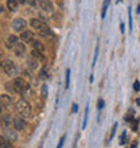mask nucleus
Wrapping results in <instances>:
<instances>
[{
    "mask_svg": "<svg viewBox=\"0 0 140 148\" xmlns=\"http://www.w3.org/2000/svg\"><path fill=\"white\" fill-rule=\"evenodd\" d=\"M71 112H73V113H77L78 112V105H77V104H73V106H71Z\"/></svg>",
    "mask_w": 140,
    "mask_h": 148,
    "instance_id": "72a5a7b5",
    "label": "nucleus"
},
{
    "mask_svg": "<svg viewBox=\"0 0 140 148\" xmlns=\"http://www.w3.org/2000/svg\"><path fill=\"white\" fill-rule=\"evenodd\" d=\"M3 136L10 140L11 143H15L18 140V133H16V129H10L8 127H3Z\"/></svg>",
    "mask_w": 140,
    "mask_h": 148,
    "instance_id": "0eeeda50",
    "label": "nucleus"
},
{
    "mask_svg": "<svg viewBox=\"0 0 140 148\" xmlns=\"http://www.w3.org/2000/svg\"><path fill=\"white\" fill-rule=\"evenodd\" d=\"M39 7L43 12H46L47 15H53L54 14V5L50 0H39Z\"/></svg>",
    "mask_w": 140,
    "mask_h": 148,
    "instance_id": "20e7f679",
    "label": "nucleus"
},
{
    "mask_svg": "<svg viewBox=\"0 0 140 148\" xmlns=\"http://www.w3.org/2000/svg\"><path fill=\"white\" fill-rule=\"evenodd\" d=\"M1 70L7 74V75L14 77V78H16V75L19 74V69H18V66L12 62L11 59H3L1 61Z\"/></svg>",
    "mask_w": 140,
    "mask_h": 148,
    "instance_id": "f03ea898",
    "label": "nucleus"
},
{
    "mask_svg": "<svg viewBox=\"0 0 140 148\" xmlns=\"http://www.w3.org/2000/svg\"><path fill=\"white\" fill-rule=\"evenodd\" d=\"M116 129H117V123H115L112 127V131H110V139H113V136L116 135Z\"/></svg>",
    "mask_w": 140,
    "mask_h": 148,
    "instance_id": "7c9ffc66",
    "label": "nucleus"
},
{
    "mask_svg": "<svg viewBox=\"0 0 140 148\" xmlns=\"http://www.w3.org/2000/svg\"><path fill=\"white\" fill-rule=\"evenodd\" d=\"M98 51H100V47H98V45H97V46H96V50H94V58H93V65H92V66H94V65H96V62H97Z\"/></svg>",
    "mask_w": 140,
    "mask_h": 148,
    "instance_id": "a878e982",
    "label": "nucleus"
},
{
    "mask_svg": "<svg viewBox=\"0 0 140 148\" xmlns=\"http://www.w3.org/2000/svg\"><path fill=\"white\" fill-rule=\"evenodd\" d=\"M12 84V90H14V93H18V94H22V90H23L24 85H26V82H24L23 78L20 77H16L14 81L11 82Z\"/></svg>",
    "mask_w": 140,
    "mask_h": 148,
    "instance_id": "423d86ee",
    "label": "nucleus"
},
{
    "mask_svg": "<svg viewBox=\"0 0 140 148\" xmlns=\"http://www.w3.org/2000/svg\"><path fill=\"white\" fill-rule=\"evenodd\" d=\"M125 139H127V132H125V131H124V132L121 133V137H120V145L125 144V141H127V140H125Z\"/></svg>",
    "mask_w": 140,
    "mask_h": 148,
    "instance_id": "cd10ccee",
    "label": "nucleus"
},
{
    "mask_svg": "<svg viewBox=\"0 0 140 148\" xmlns=\"http://www.w3.org/2000/svg\"><path fill=\"white\" fill-rule=\"evenodd\" d=\"M16 110L19 112L20 116L26 117V119H28V117L32 116L31 104H30L26 98H20V100H18V102H16Z\"/></svg>",
    "mask_w": 140,
    "mask_h": 148,
    "instance_id": "f257e3e1",
    "label": "nucleus"
},
{
    "mask_svg": "<svg viewBox=\"0 0 140 148\" xmlns=\"http://www.w3.org/2000/svg\"><path fill=\"white\" fill-rule=\"evenodd\" d=\"M109 3H110V0H104V5H102V10H101V18L104 19L105 15H106V10L109 7Z\"/></svg>",
    "mask_w": 140,
    "mask_h": 148,
    "instance_id": "412c9836",
    "label": "nucleus"
},
{
    "mask_svg": "<svg viewBox=\"0 0 140 148\" xmlns=\"http://www.w3.org/2000/svg\"><path fill=\"white\" fill-rule=\"evenodd\" d=\"M14 53H15L16 57H19L22 58L24 54H26V46H24V43H18L15 47H14Z\"/></svg>",
    "mask_w": 140,
    "mask_h": 148,
    "instance_id": "9b49d317",
    "label": "nucleus"
},
{
    "mask_svg": "<svg viewBox=\"0 0 140 148\" xmlns=\"http://www.w3.org/2000/svg\"><path fill=\"white\" fill-rule=\"evenodd\" d=\"M30 96H32L31 86L28 85V84H26L24 88H23V90H22V97H30Z\"/></svg>",
    "mask_w": 140,
    "mask_h": 148,
    "instance_id": "f3484780",
    "label": "nucleus"
},
{
    "mask_svg": "<svg viewBox=\"0 0 140 148\" xmlns=\"http://www.w3.org/2000/svg\"><path fill=\"white\" fill-rule=\"evenodd\" d=\"M88 116H89V104H86V108H85V114H84V123H82V129L86 128L88 125Z\"/></svg>",
    "mask_w": 140,
    "mask_h": 148,
    "instance_id": "6ab92c4d",
    "label": "nucleus"
},
{
    "mask_svg": "<svg viewBox=\"0 0 140 148\" xmlns=\"http://www.w3.org/2000/svg\"><path fill=\"white\" fill-rule=\"evenodd\" d=\"M12 123H14V128H15L16 131H23V129L26 128V125H27L26 120L22 119V117H15Z\"/></svg>",
    "mask_w": 140,
    "mask_h": 148,
    "instance_id": "9d476101",
    "label": "nucleus"
},
{
    "mask_svg": "<svg viewBox=\"0 0 140 148\" xmlns=\"http://www.w3.org/2000/svg\"><path fill=\"white\" fill-rule=\"evenodd\" d=\"M39 75H40V78H42V79H47V78H49V69H47L46 66L42 67V70H40Z\"/></svg>",
    "mask_w": 140,
    "mask_h": 148,
    "instance_id": "5701e85b",
    "label": "nucleus"
},
{
    "mask_svg": "<svg viewBox=\"0 0 140 148\" xmlns=\"http://www.w3.org/2000/svg\"><path fill=\"white\" fill-rule=\"evenodd\" d=\"M120 30H121V34H124V32H125V26H124V22H121V23H120Z\"/></svg>",
    "mask_w": 140,
    "mask_h": 148,
    "instance_id": "f704fd0d",
    "label": "nucleus"
},
{
    "mask_svg": "<svg viewBox=\"0 0 140 148\" xmlns=\"http://www.w3.org/2000/svg\"><path fill=\"white\" fill-rule=\"evenodd\" d=\"M39 59H36V58H34L32 55H30L27 58V65H28V67L31 69V70H35V69H38V66H39Z\"/></svg>",
    "mask_w": 140,
    "mask_h": 148,
    "instance_id": "f8f14e48",
    "label": "nucleus"
},
{
    "mask_svg": "<svg viewBox=\"0 0 140 148\" xmlns=\"http://www.w3.org/2000/svg\"><path fill=\"white\" fill-rule=\"evenodd\" d=\"M42 98L43 100H46L47 98V86L46 85L42 86Z\"/></svg>",
    "mask_w": 140,
    "mask_h": 148,
    "instance_id": "c85d7f7f",
    "label": "nucleus"
},
{
    "mask_svg": "<svg viewBox=\"0 0 140 148\" xmlns=\"http://www.w3.org/2000/svg\"><path fill=\"white\" fill-rule=\"evenodd\" d=\"M11 124V117L8 116V114H1V125H5V127H8V125Z\"/></svg>",
    "mask_w": 140,
    "mask_h": 148,
    "instance_id": "aec40b11",
    "label": "nucleus"
},
{
    "mask_svg": "<svg viewBox=\"0 0 140 148\" xmlns=\"http://www.w3.org/2000/svg\"><path fill=\"white\" fill-rule=\"evenodd\" d=\"M30 24H31V27L34 28V30H36L38 31V34H40V32L46 31L47 28V24L45 23V22H42L40 19H36V18H34V19L30 20Z\"/></svg>",
    "mask_w": 140,
    "mask_h": 148,
    "instance_id": "7ed1b4c3",
    "label": "nucleus"
},
{
    "mask_svg": "<svg viewBox=\"0 0 140 148\" xmlns=\"http://www.w3.org/2000/svg\"><path fill=\"white\" fill-rule=\"evenodd\" d=\"M30 55H32L34 58L39 59V61H43V59H45V57H43V53H39V51H36V50H32Z\"/></svg>",
    "mask_w": 140,
    "mask_h": 148,
    "instance_id": "4be33fe9",
    "label": "nucleus"
},
{
    "mask_svg": "<svg viewBox=\"0 0 140 148\" xmlns=\"http://www.w3.org/2000/svg\"><path fill=\"white\" fill-rule=\"evenodd\" d=\"M0 145H1V148H12V143L10 140H7L3 135L0 137Z\"/></svg>",
    "mask_w": 140,
    "mask_h": 148,
    "instance_id": "a211bd4d",
    "label": "nucleus"
},
{
    "mask_svg": "<svg viewBox=\"0 0 140 148\" xmlns=\"http://www.w3.org/2000/svg\"><path fill=\"white\" fill-rule=\"evenodd\" d=\"M70 86V69H66V81H65V89H69Z\"/></svg>",
    "mask_w": 140,
    "mask_h": 148,
    "instance_id": "b1692460",
    "label": "nucleus"
},
{
    "mask_svg": "<svg viewBox=\"0 0 140 148\" xmlns=\"http://www.w3.org/2000/svg\"><path fill=\"white\" fill-rule=\"evenodd\" d=\"M136 147H137L136 144H133V145H132V147H131V148H136Z\"/></svg>",
    "mask_w": 140,
    "mask_h": 148,
    "instance_id": "58836bf2",
    "label": "nucleus"
},
{
    "mask_svg": "<svg viewBox=\"0 0 140 148\" xmlns=\"http://www.w3.org/2000/svg\"><path fill=\"white\" fill-rule=\"evenodd\" d=\"M19 43V38L16 35H10L7 36V39L4 40V46L7 47V49H11V50H14V47L16 46Z\"/></svg>",
    "mask_w": 140,
    "mask_h": 148,
    "instance_id": "6e6552de",
    "label": "nucleus"
},
{
    "mask_svg": "<svg viewBox=\"0 0 140 148\" xmlns=\"http://www.w3.org/2000/svg\"><path fill=\"white\" fill-rule=\"evenodd\" d=\"M93 79H94V77H93V74H92V75L89 77V81H90V82H93Z\"/></svg>",
    "mask_w": 140,
    "mask_h": 148,
    "instance_id": "e433bc0d",
    "label": "nucleus"
},
{
    "mask_svg": "<svg viewBox=\"0 0 140 148\" xmlns=\"http://www.w3.org/2000/svg\"><path fill=\"white\" fill-rule=\"evenodd\" d=\"M18 0H7V8L10 12H16L18 11Z\"/></svg>",
    "mask_w": 140,
    "mask_h": 148,
    "instance_id": "ddd939ff",
    "label": "nucleus"
},
{
    "mask_svg": "<svg viewBox=\"0 0 140 148\" xmlns=\"http://www.w3.org/2000/svg\"><path fill=\"white\" fill-rule=\"evenodd\" d=\"M136 12H137V14H140V5H137V11Z\"/></svg>",
    "mask_w": 140,
    "mask_h": 148,
    "instance_id": "4c0bfd02",
    "label": "nucleus"
},
{
    "mask_svg": "<svg viewBox=\"0 0 140 148\" xmlns=\"http://www.w3.org/2000/svg\"><path fill=\"white\" fill-rule=\"evenodd\" d=\"M27 27V22L22 18H18V19H14L12 22V28H14V31L16 32H23Z\"/></svg>",
    "mask_w": 140,
    "mask_h": 148,
    "instance_id": "39448f33",
    "label": "nucleus"
},
{
    "mask_svg": "<svg viewBox=\"0 0 140 148\" xmlns=\"http://www.w3.org/2000/svg\"><path fill=\"white\" fill-rule=\"evenodd\" d=\"M128 20H129V31H132L133 24H132V12H131V7H128Z\"/></svg>",
    "mask_w": 140,
    "mask_h": 148,
    "instance_id": "393cba45",
    "label": "nucleus"
},
{
    "mask_svg": "<svg viewBox=\"0 0 140 148\" xmlns=\"http://www.w3.org/2000/svg\"><path fill=\"white\" fill-rule=\"evenodd\" d=\"M20 40L23 43H32L35 40L34 39V32L28 31V30H24L22 32V35H20Z\"/></svg>",
    "mask_w": 140,
    "mask_h": 148,
    "instance_id": "1a4fd4ad",
    "label": "nucleus"
},
{
    "mask_svg": "<svg viewBox=\"0 0 140 148\" xmlns=\"http://www.w3.org/2000/svg\"><path fill=\"white\" fill-rule=\"evenodd\" d=\"M65 140H66V135H63L62 137H61V140H59L58 145H57V148H62L63 144H65Z\"/></svg>",
    "mask_w": 140,
    "mask_h": 148,
    "instance_id": "c756f323",
    "label": "nucleus"
},
{
    "mask_svg": "<svg viewBox=\"0 0 140 148\" xmlns=\"http://www.w3.org/2000/svg\"><path fill=\"white\" fill-rule=\"evenodd\" d=\"M40 36H43V38H46V39H50V40H54L55 39V35H54V32L51 31L50 28H47L46 31H43V32H40L39 34Z\"/></svg>",
    "mask_w": 140,
    "mask_h": 148,
    "instance_id": "dca6fc26",
    "label": "nucleus"
},
{
    "mask_svg": "<svg viewBox=\"0 0 140 148\" xmlns=\"http://www.w3.org/2000/svg\"><path fill=\"white\" fill-rule=\"evenodd\" d=\"M0 101H1V108H8V106L11 105V97L7 96V94H1V98H0Z\"/></svg>",
    "mask_w": 140,
    "mask_h": 148,
    "instance_id": "2eb2a0df",
    "label": "nucleus"
},
{
    "mask_svg": "<svg viewBox=\"0 0 140 148\" xmlns=\"http://www.w3.org/2000/svg\"><path fill=\"white\" fill-rule=\"evenodd\" d=\"M26 1H27V4H30L31 7H35V5L39 3V1H36V0H26Z\"/></svg>",
    "mask_w": 140,
    "mask_h": 148,
    "instance_id": "473e14b6",
    "label": "nucleus"
},
{
    "mask_svg": "<svg viewBox=\"0 0 140 148\" xmlns=\"http://www.w3.org/2000/svg\"><path fill=\"white\" fill-rule=\"evenodd\" d=\"M104 106H105L104 100H102V98H100V100L97 101V109H98V110H101L102 108H104Z\"/></svg>",
    "mask_w": 140,
    "mask_h": 148,
    "instance_id": "bb28decb",
    "label": "nucleus"
},
{
    "mask_svg": "<svg viewBox=\"0 0 140 148\" xmlns=\"http://www.w3.org/2000/svg\"><path fill=\"white\" fill-rule=\"evenodd\" d=\"M31 45H32V50H36V51H39V53H45V51H46L45 45H43L42 42H39V40H34Z\"/></svg>",
    "mask_w": 140,
    "mask_h": 148,
    "instance_id": "4468645a",
    "label": "nucleus"
},
{
    "mask_svg": "<svg viewBox=\"0 0 140 148\" xmlns=\"http://www.w3.org/2000/svg\"><path fill=\"white\" fill-rule=\"evenodd\" d=\"M18 3H19V4H26L27 1H26V0H18Z\"/></svg>",
    "mask_w": 140,
    "mask_h": 148,
    "instance_id": "c9c22d12",
    "label": "nucleus"
},
{
    "mask_svg": "<svg viewBox=\"0 0 140 148\" xmlns=\"http://www.w3.org/2000/svg\"><path fill=\"white\" fill-rule=\"evenodd\" d=\"M133 90H135V92H139V90H140V82L139 81L133 82Z\"/></svg>",
    "mask_w": 140,
    "mask_h": 148,
    "instance_id": "2f4dec72",
    "label": "nucleus"
}]
</instances>
